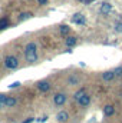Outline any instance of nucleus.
Instances as JSON below:
<instances>
[{
  "instance_id": "obj_1",
  "label": "nucleus",
  "mask_w": 122,
  "mask_h": 123,
  "mask_svg": "<svg viewBox=\"0 0 122 123\" xmlns=\"http://www.w3.org/2000/svg\"><path fill=\"white\" fill-rule=\"evenodd\" d=\"M25 57L26 62L30 64H36L39 60V53H37V44L34 42H29L25 46Z\"/></svg>"
},
{
  "instance_id": "obj_2",
  "label": "nucleus",
  "mask_w": 122,
  "mask_h": 123,
  "mask_svg": "<svg viewBox=\"0 0 122 123\" xmlns=\"http://www.w3.org/2000/svg\"><path fill=\"white\" fill-rule=\"evenodd\" d=\"M3 66L6 69H9V70H14V69L19 67V59L14 55H7L3 59Z\"/></svg>"
},
{
  "instance_id": "obj_3",
  "label": "nucleus",
  "mask_w": 122,
  "mask_h": 123,
  "mask_svg": "<svg viewBox=\"0 0 122 123\" xmlns=\"http://www.w3.org/2000/svg\"><path fill=\"white\" fill-rule=\"evenodd\" d=\"M66 100H68V96H66L65 92H59V93H56V94L53 96V105L58 106V107L63 106V105L66 103Z\"/></svg>"
},
{
  "instance_id": "obj_4",
  "label": "nucleus",
  "mask_w": 122,
  "mask_h": 123,
  "mask_svg": "<svg viewBox=\"0 0 122 123\" xmlns=\"http://www.w3.org/2000/svg\"><path fill=\"white\" fill-rule=\"evenodd\" d=\"M112 4L109 3V1H103V3H101V6H99V14H102V16H108L111 12H112Z\"/></svg>"
},
{
  "instance_id": "obj_5",
  "label": "nucleus",
  "mask_w": 122,
  "mask_h": 123,
  "mask_svg": "<svg viewBox=\"0 0 122 123\" xmlns=\"http://www.w3.org/2000/svg\"><path fill=\"white\" fill-rule=\"evenodd\" d=\"M36 87H37V90H40L42 93H46L50 90V82L49 80H40V82L36 83Z\"/></svg>"
},
{
  "instance_id": "obj_6",
  "label": "nucleus",
  "mask_w": 122,
  "mask_h": 123,
  "mask_svg": "<svg viewBox=\"0 0 122 123\" xmlns=\"http://www.w3.org/2000/svg\"><path fill=\"white\" fill-rule=\"evenodd\" d=\"M69 119H70V116H69V113H68L66 110H59V112L56 113V120L59 123H68Z\"/></svg>"
},
{
  "instance_id": "obj_7",
  "label": "nucleus",
  "mask_w": 122,
  "mask_h": 123,
  "mask_svg": "<svg viewBox=\"0 0 122 123\" xmlns=\"http://www.w3.org/2000/svg\"><path fill=\"white\" fill-rule=\"evenodd\" d=\"M78 105H79V107H82V109H86L89 105H91V96L88 94V93H85L79 100H78Z\"/></svg>"
},
{
  "instance_id": "obj_8",
  "label": "nucleus",
  "mask_w": 122,
  "mask_h": 123,
  "mask_svg": "<svg viewBox=\"0 0 122 123\" xmlns=\"http://www.w3.org/2000/svg\"><path fill=\"white\" fill-rule=\"evenodd\" d=\"M115 77H116V76H115V72H114V70H106V72H103V73H102V80H103L105 83L112 82Z\"/></svg>"
},
{
  "instance_id": "obj_9",
  "label": "nucleus",
  "mask_w": 122,
  "mask_h": 123,
  "mask_svg": "<svg viewBox=\"0 0 122 123\" xmlns=\"http://www.w3.org/2000/svg\"><path fill=\"white\" fill-rule=\"evenodd\" d=\"M72 22H73L75 25H85V23H86V19H85V16H83L82 13H75V14L72 16Z\"/></svg>"
},
{
  "instance_id": "obj_10",
  "label": "nucleus",
  "mask_w": 122,
  "mask_h": 123,
  "mask_svg": "<svg viewBox=\"0 0 122 123\" xmlns=\"http://www.w3.org/2000/svg\"><path fill=\"white\" fill-rule=\"evenodd\" d=\"M76 43H78V39L75 36H66L65 37V46L66 47H73V46H76Z\"/></svg>"
},
{
  "instance_id": "obj_11",
  "label": "nucleus",
  "mask_w": 122,
  "mask_h": 123,
  "mask_svg": "<svg viewBox=\"0 0 122 123\" xmlns=\"http://www.w3.org/2000/svg\"><path fill=\"white\" fill-rule=\"evenodd\" d=\"M81 83V77L78 76V74H70L69 77H68V85L69 86H76V85H79Z\"/></svg>"
},
{
  "instance_id": "obj_12",
  "label": "nucleus",
  "mask_w": 122,
  "mask_h": 123,
  "mask_svg": "<svg viewBox=\"0 0 122 123\" xmlns=\"http://www.w3.org/2000/svg\"><path fill=\"white\" fill-rule=\"evenodd\" d=\"M16 105H17V99L14 96H7V99L4 102V106L6 107H14Z\"/></svg>"
},
{
  "instance_id": "obj_13",
  "label": "nucleus",
  "mask_w": 122,
  "mask_h": 123,
  "mask_svg": "<svg viewBox=\"0 0 122 123\" xmlns=\"http://www.w3.org/2000/svg\"><path fill=\"white\" fill-rule=\"evenodd\" d=\"M114 113H115V107H114L112 105H106V106L103 107V116H105V117H111Z\"/></svg>"
},
{
  "instance_id": "obj_14",
  "label": "nucleus",
  "mask_w": 122,
  "mask_h": 123,
  "mask_svg": "<svg viewBox=\"0 0 122 123\" xmlns=\"http://www.w3.org/2000/svg\"><path fill=\"white\" fill-rule=\"evenodd\" d=\"M85 93H86V89H85V87H81V89H78V90H76V93L73 94V99L78 102V100H79V99L85 94Z\"/></svg>"
},
{
  "instance_id": "obj_15",
  "label": "nucleus",
  "mask_w": 122,
  "mask_h": 123,
  "mask_svg": "<svg viewBox=\"0 0 122 123\" xmlns=\"http://www.w3.org/2000/svg\"><path fill=\"white\" fill-rule=\"evenodd\" d=\"M32 16H33V13H32V12H23V13L19 16V20H20V22H25V20L30 19Z\"/></svg>"
},
{
  "instance_id": "obj_16",
  "label": "nucleus",
  "mask_w": 122,
  "mask_h": 123,
  "mask_svg": "<svg viewBox=\"0 0 122 123\" xmlns=\"http://www.w3.org/2000/svg\"><path fill=\"white\" fill-rule=\"evenodd\" d=\"M9 25H10V22H9V19H7V17L0 19V30H4L6 27H9Z\"/></svg>"
},
{
  "instance_id": "obj_17",
  "label": "nucleus",
  "mask_w": 122,
  "mask_h": 123,
  "mask_svg": "<svg viewBox=\"0 0 122 123\" xmlns=\"http://www.w3.org/2000/svg\"><path fill=\"white\" fill-rule=\"evenodd\" d=\"M59 30H61V33L63 34V36H66V34H69V31H70V27H69L68 25H62Z\"/></svg>"
},
{
  "instance_id": "obj_18",
  "label": "nucleus",
  "mask_w": 122,
  "mask_h": 123,
  "mask_svg": "<svg viewBox=\"0 0 122 123\" xmlns=\"http://www.w3.org/2000/svg\"><path fill=\"white\" fill-rule=\"evenodd\" d=\"M115 31L116 33H122V22H118L115 25Z\"/></svg>"
},
{
  "instance_id": "obj_19",
  "label": "nucleus",
  "mask_w": 122,
  "mask_h": 123,
  "mask_svg": "<svg viewBox=\"0 0 122 123\" xmlns=\"http://www.w3.org/2000/svg\"><path fill=\"white\" fill-rule=\"evenodd\" d=\"M114 72H115V76H122V67H115L114 69Z\"/></svg>"
},
{
  "instance_id": "obj_20",
  "label": "nucleus",
  "mask_w": 122,
  "mask_h": 123,
  "mask_svg": "<svg viewBox=\"0 0 122 123\" xmlns=\"http://www.w3.org/2000/svg\"><path fill=\"white\" fill-rule=\"evenodd\" d=\"M6 99H7V94H4V93H0V103L4 106V102H6Z\"/></svg>"
},
{
  "instance_id": "obj_21",
  "label": "nucleus",
  "mask_w": 122,
  "mask_h": 123,
  "mask_svg": "<svg viewBox=\"0 0 122 123\" xmlns=\"http://www.w3.org/2000/svg\"><path fill=\"white\" fill-rule=\"evenodd\" d=\"M20 86V82H14V83H12L10 85V89H14V87H19Z\"/></svg>"
},
{
  "instance_id": "obj_22",
  "label": "nucleus",
  "mask_w": 122,
  "mask_h": 123,
  "mask_svg": "<svg viewBox=\"0 0 122 123\" xmlns=\"http://www.w3.org/2000/svg\"><path fill=\"white\" fill-rule=\"evenodd\" d=\"M37 3L40 6H45V4H47V0H37Z\"/></svg>"
},
{
  "instance_id": "obj_23",
  "label": "nucleus",
  "mask_w": 122,
  "mask_h": 123,
  "mask_svg": "<svg viewBox=\"0 0 122 123\" xmlns=\"http://www.w3.org/2000/svg\"><path fill=\"white\" fill-rule=\"evenodd\" d=\"M1 107H3V105H1V103H0V110H1Z\"/></svg>"
},
{
  "instance_id": "obj_24",
  "label": "nucleus",
  "mask_w": 122,
  "mask_h": 123,
  "mask_svg": "<svg viewBox=\"0 0 122 123\" xmlns=\"http://www.w3.org/2000/svg\"><path fill=\"white\" fill-rule=\"evenodd\" d=\"M121 123H122V122H121Z\"/></svg>"
}]
</instances>
